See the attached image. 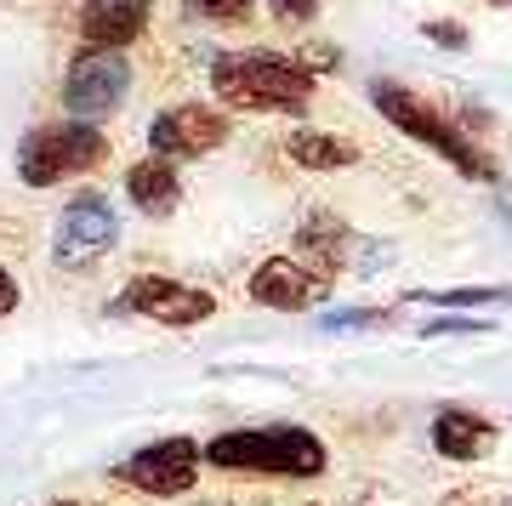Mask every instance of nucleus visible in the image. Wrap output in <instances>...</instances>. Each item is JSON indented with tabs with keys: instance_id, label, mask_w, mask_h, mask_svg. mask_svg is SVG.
I'll use <instances>...</instances> for the list:
<instances>
[{
	"instance_id": "1",
	"label": "nucleus",
	"mask_w": 512,
	"mask_h": 506,
	"mask_svg": "<svg viewBox=\"0 0 512 506\" xmlns=\"http://www.w3.org/2000/svg\"><path fill=\"white\" fill-rule=\"evenodd\" d=\"M211 86L228 109H251V114H302L313 97V80L296 57L279 52H222L211 63Z\"/></svg>"
},
{
	"instance_id": "7",
	"label": "nucleus",
	"mask_w": 512,
	"mask_h": 506,
	"mask_svg": "<svg viewBox=\"0 0 512 506\" xmlns=\"http://www.w3.org/2000/svg\"><path fill=\"white\" fill-rule=\"evenodd\" d=\"M200 444L194 438H160V444H148L137 450L131 461L114 467V478L131 489H143V495H188L194 478H200Z\"/></svg>"
},
{
	"instance_id": "10",
	"label": "nucleus",
	"mask_w": 512,
	"mask_h": 506,
	"mask_svg": "<svg viewBox=\"0 0 512 506\" xmlns=\"http://www.w3.org/2000/svg\"><path fill=\"white\" fill-rule=\"evenodd\" d=\"M325 290H330V273L308 268V262H291V256H268V262L251 273V302L279 308V313L313 308Z\"/></svg>"
},
{
	"instance_id": "9",
	"label": "nucleus",
	"mask_w": 512,
	"mask_h": 506,
	"mask_svg": "<svg viewBox=\"0 0 512 506\" xmlns=\"http://www.w3.org/2000/svg\"><path fill=\"white\" fill-rule=\"evenodd\" d=\"M222 143H228V114L205 109V103H177V109L154 114L148 126V148L160 160H200Z\"/></svg>"
},
{
	"instance_id": "11",
	"label": "nucleus",
	"mask_w": 512,
	"mask_h": 506,
	"mask_svg": "<svg viewBox=\"0 0 512 506\" xmlns=\"http://www.w3.org/2000/svg\"><path fill=\"white\" fill-rule=\"evenodd\" d=\"M148 18H154V0H86L80 6V40L86 46H114V52H126L131 40H143Z\"/></svg>"
},
{
	"instance_id": "6",
	"label": "nucleus",
	"mask_w": 512,
	"mask_h": 506,
	"mask_svg": "<svg viewBox=\"0 0 512 506\" xmlns=\"http://www.w3.org/2000/svg\"><path fill=\"white\" fill-rule=\"evenodd\" d=\"M131 97V63L126 52L114 46H86V52L69 63V80H63V109L74 120H103Z\"/></svg>"
},
{
	"instance_id": "18",
	"label": "nucleus",
	"mask_w": 512,
	"mask_h": 506,
	"mask_svg": "<svg viewBox=\"0 0 512 506\" xmlns=\"http://www.w3.org/2000/svg\"><path fill=\"white\" fill-rule=\"evenodd\" d=\"M433 302H439V308H484V302H512V290H444V296H433Z\"/></svg>"
},
{
	"instance_id": "3",
	"label": "nucleus",
	"mask_w": 512,
	"mask_h": 506,
	"mask_svg": "<svg viewBox=\"0 0 512 506\" xmlns=\"http://www.w3.org/2000/svg\"><path fill=\"white\" fill-rule=\"evenodd\" d=\"M370 103L393 120V131H404V137H416V143H427V148H439L444 160L456 165V171H467V177H478V182H490L495 177V165L478 154L467 137H461L450 120H444L421 91H410V86H393V80H370Z\"/></svg>"
},
{
	"instance_id": "8",
	"label": "nucleus",
	"mask_w": 512,
	"mask_h": 506,
	"mask_svg": "<svg viewBox=\"0 0 512 506\" xmlns=\"http://www.w3.org/2000/svg\"><path fill=\"white\" fill-rule=\"evenodd\" d=\"M143 313V319H160V325H205L217 313V296L211 290H194V285H177V279H160V273H137L126 285V296L114 302V313Z\"/></svg>"
},
{
	"instance_id": "14",
	"label": "nucleus",
	"mask_w": 512,
	"mask_h": 506,
	"mask_svg": "<svg viewBox=\"0 0 512 506\" xmlns=\"http://www.w3.org/2000/svg\"><path fill=\"white\" fill-rule=\"evenodd\" d=\"M296 245H302V262H308V268L336 273L342 262H348L353 234H348V222H336V217H313V222H302V234H296Z\"/></svg>"
},
{
	"instance_id": "2",
	"label": "nucleus",
	"mask_w": 512,
	"mask_h": 506,
	"mask_svg": "<svg viewBox=\"0 0 512 506\" xmlns=\"http://www.w3.org/2000/svg\"><path fill=\"white\" fill-rule=\"evenodd\" d=\"M200 461L228 472H274V478H319L325 472V444L308 427H245L200 444Z\"/></svg>"
},
{
	"instance_id": "19",
	"label": "nucleus",
	"mask_w": 512,
	"mask_h": 506,
	"mask_svg": "<svg viewBox=\"0 0 512 506\" xmlns=\"http://www.w3.org/2000/svg\"><path fill=\"white\" fill-rule=\"evenodd\" d=\"M478 330H490L484 319H427L421 336H478Z\"/></svg>"
},
{
	"instance_id": "23",
	"label": "nucleus",
	"mask_w": 512,
	"mask_h": 506,
	"mask_svg": "<svg viewBox=\"0 0 512 506\" xmlns=\"http://www.w3.org/2000/svg\"><path fill=\"white\" fill-rule=\"evenodd\" d=\"M501 6H512V0H501Z\"/></svg>"
},
{
	"instance_id": "22",
	"label": "nucleus",
	"mask_w": 512,
	"mask_h": 506,
	"mask_svg": "<svg viewBox=\"0 0 512 506\" xmlns=\"http://www.w3.org/2000/svg\"><path fill=\"white\" fill-rule=\"evenodd\" d=\"M12 308H18V279H12V273L0 268V319H6Z\"/></svg>"
},
{
	"instance_id": "17",
	"label": "nucleus",
	"mask_w": 512,
	"mask_h": 506,
	"mask_svg": "<svg viewBox=\"0 0 512 506\" xmlns=\"http://www.w3.org/2000/svg\"><path fill=\"white\" fill-rule=\"evenodd\" d=\"M268 12H274L279 29H302V23L319 18V0H268Z\"/></svg>"
},
{
	"instance_id": "21",
	"label": "nucleus",
	"mask_w": 512,
	"mask_h": 506,
	"mask_svg": "<svg viewBox=\"0 0 512 506\" xmlns=\"http://www.w3.org/2000/svg\"><path fill=\"white\" fill-rule=\"evenodd\" d=\"M342 325H348V330L387 325V313H382V308H359V313H330V319H325V330H342Z\"/></svg>"
},
{
	"instance_id": "5",
	"label": "nucleus",
	"mask_w": 512,
	"mask_h": 506,
	"mask_svg": "<svg viewBox=\"0 0 512 506\" xmlns=\"http://www.w3.org/2000/svg\"><path fill=\"white\" fill-rule=\"evenodd\" d=\"M120 245V217L103 194H74L57 217V234H52V262L69 273H92L103 256Z\"/></svg>"
},
{
	"instance_id": "13",
	"label": "nucleus",
	"mask_w": 512,
	"mask_h": 506,
	"mask_svg": "<svg viewBox=\"0 0 512 506\" xmlns=\"http://www.w3.org/2000/svg\"><path fill=\"white\" fill-rule=\"evenodd\" d=\"M126 194H131V205L143 211V217H171L177 205H183V182H177V171H171V160H137L126 171Z\"/></svg>"
},
{
	"instance_id": "15",
	"label": "nucleus",
	"mask_w": 512,
	"mask_h": 506,
	"mask_svg": "<svg viewBox=\"0 0 512 506\" xmlns=\"http://www.w3.org/2000/svg\"><path fill=\"white\" fill-rule=\"evenodd\" d=\"M291 160L308 165V171H342V165L353 160V143H342V137H330V131H291Z\"/></svg>"
},
{
	"instance_id": "4",
	"label": "nucleus",
	"mask_w": 512,
	"mask_h": 506,
	"mask_svg": "<svg viewBox=\"0 0 512 506\" xmlns=\"http://www.w3.org/2000/svg\"><path fill=\"white\" fill-rule=\"evenodd\" d=\"M109 154V137L92 120H74V126H35L18 143V177L29 188H52V182L74 177V171H92Z\"/></svg>"
},
{
	"instance_id": "20",
	"label": "nucleus",
	"mask_w": 512,
	"mask_h": 506,
	"mask_svg": "<svg viewBox=\"0 0 512 506\" xmlns=\"http://www.w3.org/2000/svg\"><path fill=\"white\" fill-rule=\"evenodd\" d=\"M421 35L427 40H439V46H450V52H461V46H467V29H461V23H450V18H433V23H421Z\"/></svg>"
},
{
	"instance_id": "16",
	"label": "nucleus",
	"mask_w": 512,
	"mask_h": 506,
	"mask_svg": "<svg viewBox=\"0 0 512 506\" xmlns=\"http://www.w3.org/2000/svg\"><path fill=\"white\" fill-rule=\"evenodd\" d=\"M251 6L256 0H183L188 18H205V23H239L251 18Z\"/></svg>"
},
{
	"instance_id": "12",
	"label": "nucleus",
	"mask_w": 512,
	"mask_h": 506,
	"mask_svg": "<svg viewBox=\"0 0 512 506\" xmlns=\"http://www.w3.org/2000/svg\"><path fill=\"white\" fill-rule=\"evenodd\" d=\"M495 444V427L478 410H461V404H444L433 416V450L450 455V461H478V455Z\"/></svg>"
}]
</instances>
